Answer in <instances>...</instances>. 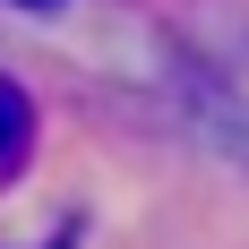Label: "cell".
Wrapping results in <instances>:
<instances>
[{"instance_id": "1", "label": "cell", "mask_w": 249, "mask_h": 249, "mask_svg": "<svg viewBox=\"0 0 249 249\" xmlns=\"http://www.w3.org/2000/svg\"><path fill=\"white\" fill-rule=\"evenodd\" d=\"M26 138H35V112H26V95L0 77V172H18V163H26Z\"/></svg>"}]
</instances>
